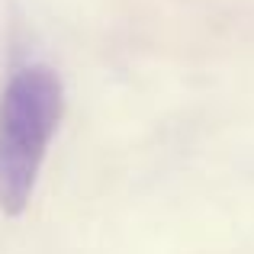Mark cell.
<instances>
[{
  "label": "cell",
  "mask_w": 254,
  "mask_h": 254,
  "mask_svg": "<svg viewBox=\"0 0 254 254\" xmlns=\"http://www.w3.org/2000/svg\"><path fill=\"white\" fill-rule=\"evenodd\" d=\"M62 113L64 87L52 68L26 64L10 74L0 93V209L6 216L29 206Z\"/></svg>",
  "instance_id": "1"
}]
</instances>
